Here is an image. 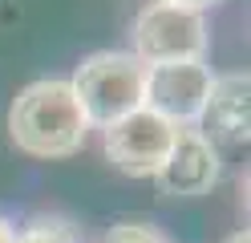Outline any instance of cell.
<instances>
[{
	"label": "cell",
	"mask_w": 251,
	"mask_h": 243,
	"mask_svg": "<svg viewBox=\"0 0 251 243\" xmlns=\"http://www.w3.org/2000/svg\"><path fill=\"white\" fill-rule=\"evenodd\" d=\"M175 134L178 126H170L166 118L150 109H134L105 130V158L130 178H154L175 146Z\"/></svg>",
	"instance_id": "cell-4"
},
{
	"label": "cell",
	"mask_w": 251,
	"mask_h": 243,
	"mask_svg": "<svg viewBox=\"0 0 251 243\" xmlns=\"http://www.w3.org/2000/svg\"><path fill=\"white\" fill-rule=\"evenodd\" d=\"M199 134L211 146H243L251 134V77L223 73L211 81L207 106L199 113Z\"/></svg>",
	"instance_id": "cell-7"
},
{
	"label": "cell",
	"mask_w": 251,
	"mask_h": 243,
	"mask_svg": "<svg viewBox=\"0 0 251 243\" xmlns=\"http://www.w3.org/2000/svg\"><path fill=\"white\" fill-rule=\"evenodd\" d=\"M85 113L69 81H33L8 106V138L33 158H69L85 142Z\"/></svg>",
	"instance_id": "cell-1"
},
{
	"label": "cell",
	"mask_w": 251,
	"mask_h": 243,
	"mask_svg": "<svg viewBox=\"0 0 251 243\" xmlns=\"http://www.w3.org/2000/svg\"><path fill=\"white\" fill-rule=\"evenodd\" d=\"M134 57L146 65H178L202 61L207 53V21L202 12L175 8V4H146L134 16Z\"/></svg>",
	"instance_id": "cell-3"
},
{
	"label": "cell",
	"mask_w": 251,
	"mask_h": 243,
	"mask_svg": "<svg viewBox=\"0 0 251 243\" xmlns=\"http://www.w3.org/2000/svg\"><path fill=\"white\" fill-rule=\"evenodd\" d=\"M12 235H17V231H12V223L0 219V243H12Z\"/></svg>",
	"instance_id": "cell-11"
},
{
	"label": "cell",
	"mask_w": 251,
	"mask_h": 243,
	"mask_svg": "<svg viewBox=\"0 0 251 243\" xmlns=\"http://www.w3.org/2000/svg\"><path fill=\"white\" fill-rule=\"evenodd\" d=\"M211 69L202 61H178V65H150L142 85V109L166 118L170 126H195L211 93Z\"/></svg>",
	"instance_id": "cell-5"
},
{
	"label": "cell",
	"mask_w": 251,
	"mask_h": 243,
	"mask_svg": "<svg viewBox=\"0 0 251 243\" xmlns=\"http://www.w3.org/2000/svg\"><path fill=\"white\" fill-rule=\"evenodd\" d=\"M142 85H146V65L134 53H93L77 65L69 89L85 113V126L109 130L126 113L142 109Z\"/></svg>",
	"instance_id": "cell-2"
},
{
	"label": "cell",
	"mask_w": 251,
	"mask_h": 243,
	"mask_svg": "<svg viewBox=\"0 0 251 243\" xmlns=\"http://www.w3.org/2000/svg\"><path fill=\"white\" fill-rule=\"evenodd\" d=\"M227 243H251V235H247V227H243V231H235V235H231Z\"/></svg>",
	"instance_id": "cell-12"
},
{
	"label": "cell",
	"mask_w": 251,
	"mask_h": 243,
	"mask_svg": "<svg viewBox=\"0 0 251 243\" xmlns=\"http://www.w3.org/2000/svg\"><path fill=\"white\" fill-rule=\"evenodd\" d=\"M101 243H166V239L154 231V227H146V223H118V227L105 231Z\"/></svg>",
	"instance_id": "cell-9"
},
{
	"label": "cell",
	"mask_w": 251,
	"mask_h": 243,
	"mask_svg": "<svg viewBox=\"0 0 251 243\" xmlns=\"http://www.w3.org/2000/svg\"><path fill=\"white\" fill-rule=\"evenodd\" d=\"M162 194L170 199H195V194H207L219 183V150L199 134L195 126H182L175 134V146L162 162V170L154 174Z\"/></svg>",
	"instance_id": "cell-6"
},
{
	"label": "cell",
	"mask_w": 251,
	"mask_h": 243,
	"mask_svg": "<svg viewBox=\"0 0 251 243\" xmlns=\"http://www.w3.org/2000/svg\"><path fill=\"white\" fill-rule=\"evenodd\" d=\"M154 4H175V8H191V12H202V8L219 4V0H154Z\"/></svg>",
	"instance_id": "cell-10"
},
{
	"label": "cell",
	"mask_w": 251,
	"mask_h": 243,
	"mask_svg": "<svg viewBox=\"0 0 251 243\" xmlns=\"http://www.w3.org/2000/svg\"><path fill=\"white\" fill-rule=\"evenodd\" d=\"M12 243H81L77 231L65 223V219H33L21 235H12Z\"/></svg>",
	"instance_id": "cell-8"
}]
</instances>
